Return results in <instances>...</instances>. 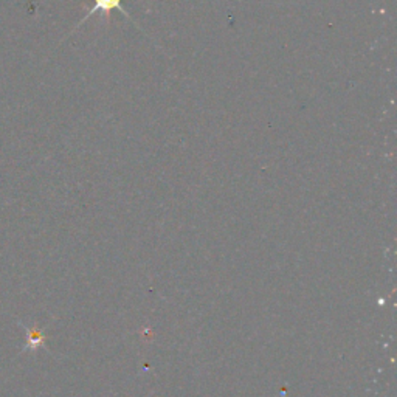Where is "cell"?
I'll return each mask as SVG.
<instances>
[{"mask_svg": "<svg viewBox=\"0 0 397 397\" xmlns=\"http://www.w3.org/2000/svg\"><path fill=\"white\" fill-rule=\"evenodd\" d=\"M121 2H123V0H94V6H92V8H90V11L87 12V15L84 16V19H81V22L76 25V28L81 27L84 22L89 21V19L92 17L94 15H96V12H103V15L106 16V21H107L110 12H112L114 10H118L127 19H131V16H129V12L121 6Z\"/></svg>", "mask_w": 397, "mask_h": 397, "instance_id": "obj_1", "label": "cell"}, {"mask_svg": "<svg viewBox=\"0 0 397 397\" xmlns=\"http://www.w3.org/2000/svg\"><path fill=\"white\" fill-rule=\"evenodd\" d=\"M28 332V343H27V348L25 349H36V346L39 343H41L42 340V335L39 334V332H33V330H30L28 328H25Z\"/></svg>", "mask_w": 397, "mask_h": 397, "instance_id": "obj_2", "label": "cell"}]
</instances>
